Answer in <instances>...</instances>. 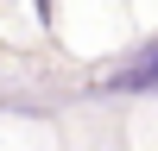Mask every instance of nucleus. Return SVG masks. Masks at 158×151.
Listing matches in <instances>:
<instances>
[{
    "label": "nucleus",
    "instance_id": "f257e3e1",
    "mask_svg": "<svg viewBox=\"0 0 158 151\" xmlns=\"http://www.w3.org/2000/svg\"><path fill=\"white\" fill-rule=\"evenodd\" d=\"M114 88H158V50H146V57H133L120 76H114Z\"/></svg>",
    "mask_w": 158,
    "mask_h": 151
}]
</instances>
